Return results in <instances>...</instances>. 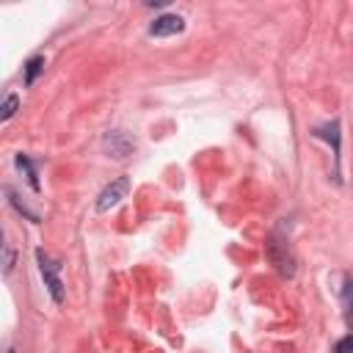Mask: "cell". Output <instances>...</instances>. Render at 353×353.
<instances>
[{
    "instance_id": "6da1fadb",
    "label": "cell",
    "mask_w": 353,
    "mask_h": 353,
    "mask_svg": "<svg viewBox=\"0 0 353 353\" xmlns=\"http://www.w3.org/2000/svg\"><path fill=\"white\" fill-rule=\"evenodd\" d=\"M265 256H268V262L276 268V273H281V276H287V279L295 273V256H292L290 240H287V234H284V221L270 232V237H268V243H265Z\"/></svg>"
},
{
    "instance_id": "7a4b0ae2",
    "label": "cell",
    "mask_w": 353,
    "mask_h": 353,
    "mask_svg": "<svg viewBox=\"0 0 353 353\" xmlns=\"http://www.w3.org/2000/svg\"><path fill=\"white\" fill-rule=\"evenodd\" d=\"M36 262H39V273L44 279V287H47L52 303H63L66 290H63V281H61V262H55L44 248H36Z\"/></svg>"
},
{
    "instance_id": "3957f363",
    "label": "cell",
    "mask_w": 353,
    "mask_h": 353,
    "mask_svg": "<svg viewBox=\"0 0 353 353\" xmlns=\"http://www.w3.org/2000/svg\"><path fill=\"white\" fill-rule=\"evenodd\" d=\"M130 176H119V179H113L110 185H105L102 190H99V196H97V201H94V207H97V212H108V210H113L116 204H121V199H127V193H130Z\"/></svg>"
},
{
    "instance_id": "277c9868",
    "label": "cell",
    "mask_w": 353,
    "mask_h": 353,
    "mask_svg": "<svg viewBox=\"0 0 353 353\" xmlns=\"http://www.w3.org/2000/svg\"><path fill=\"white\" fill-rule=\"evenodd\" d=\"M102 149L108 152V157L124 160V157H130V154L135 152V141H132V135H127L124 130H108V132L102 135Z\"/></svg>"
},
{
    "instance_id": "5b68a950",
    "label": "cell",
    "mask_w": 353,
    "mask_h": 353,
    "mask_svg": "<svg viewBox=\"0 0 353 353\" xmlns=\"http://www.w3.org/2000/svg\"><path fill=\"white\" fill-rule=\"evenodd\" d=\"M185 30V19L179 17V14H160V17H154V22L146 28V33L149 36H157V39H163V36H176V33H182Z\"/></svg>"
},
{
    "instance_id": "8992f818",
    "label": "cell",
    "mask_w": 353,
    "mask_h": 353,
    "mask_svg": "<svg viewBox=\"0 0 353 353\" xmlns=\"http://www.w3.org/2000/svg\"><path fill=\"white\" fill-rule=\"evenodd\" d=\"M312 135L314 138H323V141H328L331 146H334V160H336V171H339V141H342V132H339V121L334 119V121H328V124H323V127H314L312 130Z\"/></svg>"
},
{
    "instance_id": "52a82bcc",
    "label": "cell",
    "mask_w": 353,
    "mask_h": 353,
    "mask_svg": "<svg viewBox=\"0 0 353 353\" xmlns=\"http://www.w3.org/2000/svg\"><path fill=\"white\" fill-rule=\"evenodd\" d=\"M14 165H17V168H19L22 174H25L28 185H30V188H33V190L39 193V190H41V182H39V171H36V163H33V160H30L28 154H22V152H19V154L14 157Z\"/></svg>"
},
{
    "instance_id": "ba28073f",
    "label": "cell",
    "mask_w": 353,
    "mask_h": 353,
    "mask_svg": "<svg viewBox=\"0 0 353 353\" xmlns=\"http://www.w3.org/2000/svg\"><path fill=\"white\" fill-rule=\"evenodd\" d=\"M41 72H44V55H33V58H28L25 66H22V83H25V85H33L36 77H39Z\"/></svg>"
},
{
    "instance_id": "9c48e42d",
    "label": "cell",
    "mask_w": 353,
    "mask_h": 353,
    "mask_svg": "<svg viewBox=\"0 0 353 353\" xmlns=\"http://www.w3.org/2000/svg\"><path fill=\"white\" fill-rule=\"evenodd\" d=\"M339 298H342V312H345V320H347V323H353V276H345V279H342Z\"/></svg>"
},
{
    "instance_id": "30bf717a",
    "label": "cell",
    "mask_w": 353,
    "mask_h": 353,
    "mask_svg": "<svg viewBox=\"0 0 353 353\" xmlns=\"http://www.w3.org/2000/svg\"><path fill=\"white\" fill-rule=\"evenodd\" d=\"M6 196H8V201H11V207H14V210H17L19 215H25V218H28L30 223H39V215H36L33 210H28V207H25V204L19 201V196H17V193H14L11 188H6Z\"/></svg>"
},
{
    "instance_id": "8fae6325",
    "label": "cell",
    "mask_w": 353,
    "mask_h": 353,
    "mask_svg": "<svg viewBox=\"0 0 353 353\" xmlns=\"http://www.w3.org/2000/svg\"><path fill=\"white\" fill-rule=\"evenodd\" d=\"M17 108H19V97H17V94H8V97L3 99V108H0V121H8V119L17 113Z\"/></svg>"
},
{
    "instance_id": "7c38bea8",
    "label": "cell",
    "mask_w": 353,
    "mask_h": 353,
    "mask_svg": "<svg viewBox=\"0 0 353 353\" xmlns=\"http://www.w3.org/2000/svg\"><path fill=\"white\" fill-rule=\"evenodd\" d=\"M14 265H17V251L8 243H3V276H11Z\"/></svg>"
},
{
    "instance_id": "4fadbf2b",
    "label": "cell",
    "mask_w": 353,
    "mask_h": 353,
    "mask_svg": "<svg viewBox=\"0 0 353 353\" xmlns=\"http://www.w3.org/2000/svg\"><path fill=\"white\" fill-rule=\"evenodd\" d=\"M334 353H353V331H350V334H345V336L334 345Z\"/></svg>"
},
{
    "instance_id": "5bb4252c",
    "label": "cell",
    "mask_w": 353,
    "mask_h": 353,
    "mask_svg": "<svg viewBox=\"0 0 353 353\" xmlns=\"http://www.w3.org/2000/svg\"><path fill=\"white\" fill-rule=\"evenodd\" d=\"M6 353H17V350H14V347H8V350H6Z\"/></svg>"
}]
</instances>
